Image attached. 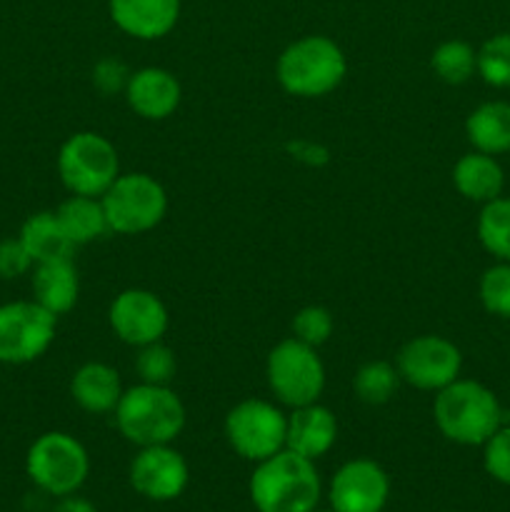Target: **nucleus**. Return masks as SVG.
Returning a JSON list of instances; mask_svg holds the SVG:
<instances>
[{
  "mask_svg": "<svg viewBox=\"0 0 510 512\" xmlns=\"http://www.w3.org/2000/svg\"><path fill=\"white\" fill-rule=\"evenodd\" d=\"M478 238L500 263H510V198L483 203L478 215Z\"/></svg>",
  "mask_w": 510,
  "mask_h": 512,
  "instance_id": "393cba45",
  "label": "nucleus"
},
{
  "mask_svg": "<svg viewBox=\"0 0 510 512\" xmlns=\"http://www.w3.org/2000/svg\"><path fill=\"white\" fill-rule=\"evenodd\" d=\"M453 185L463 198L475 200V203H490L503 193L505 175L493 155L473 150L455 163Z\"/></svg>",
  "mask_w": 510,
  "mask_h": 512,
  "instance_id": "aec40b11",
  "label": "nucleus"
},
{
  "mask_svg": "<svg viewBox=\"0 0 510 512\" xmlns=\"http://www.w3.org/2000/svg\"><path fill=\"white\" fill-rule=\"evenodd\" d=\"M483 465L488 475L498 483L510 485V425H500L488 440H485Z\"/></svg>",
  "mask_w": 510,
  "mask_h": 512,
  "instance_id": "7c9ffc66",
  "label": "nucleus"
},
{
  "mask_svg": "<svg viewBox=\"0 0 510 512\" xmlns=\"http://www.w3.org/2000/svg\"><path fill=\"white\" fill-rule=\"evenodd\" d=\"M80 278L73 258L48 260L33 268V300L55 318L70 313L78 303Z\"/></svg>",
  "mask_w": 510,
  "mask_h": 512,
  "instance_id": "6ab92c4d",
  "label": "nucleus"
},
{
  "mask_svg": "<svg viewBox=\"0 0 510 512\" xmlns=\"http://www.w3.org/2000/svg\"><path fill=\"white\" fill-rule=\"evenodd\" d=\"M113 23L138 40L165 38L180 18V0H108Z\"/></svg>",
  "mask_w": 510,
  "mask_h": 512,
  "instance_id": "dca6fc26",
  "label": "nucleus"
},
{
  "mask_svg": "<svg viewBox=\"0 0 510 512\" xmlns=\"http://www.w3.org/2000/svg\"><path fill=\"white\" fill-rule=\"evenodd\" d=\"M390 498V478L370 458L340 465L328 485V503L335 512H380Z\"/></svg>",
  "mask_w": 510,
  "mask_h": 512,
  "instance_id": "ddd939ff",
  "label": "nucleus"
},
{
  "mask_svg": "<svg viewBox=\"0 0 510 512\" xmlns=\"http://www.w3.org/2000/svg\"><path fill=\"white\" fill-rule=\"evenodd\" d=\"M133 70H128V65L120 58H100L98 63L93 65V85L103 95H115L125 93L128 88V80Z\"/></svg>",
  "mask_w": 510,
  "mask_h": 512,
  "instance_id": "2f4dec72",
  "label": "nucleus"
},
{
  "mask_svg": "<svg viewBox=\"0 0 510 512\" xmlns=\"http://www.w3.org/2000/svg\"><path fill=\"white\" fill-rule=\"evenodd\" d=\"M333 328V315L323 305H308V308L298 310L293 318V338L310 345V348H320L323 343H328Z\"/></svg>",
  "mask_w": 510,
  "mask_h": 512,
  "instance_id": "c756f323",
  "label": "nucleus"
},
{
  "mask_svg": "<svg viewBox=\"0 0 510 512\" xmlns=\"http://www.w3.org/2000/svg\"><path fill=\"white\" fill-rule=\"evenodd\" d=\"M465 135L480 153L498 155L510 150V103L490 100L478 105L465 120Z\"/></svg>",
  "mask_w": 510,
  "mask_h": 512,
  "instance_id": "4be33fe9",
  "label": "nucleus"
},
{
  "mask_svg": "<svg viewBox=\"0 0 510 512\" xmlns=\"http://www.w3.org/2000/svg\"><path fill=\"white\" fill-rule=\"evenodd\" d=\"M25 473L38 490L53 498H65L78 493L88 480V450L75 435L50 430L30 443L25 453Z\"/></svg>",
  "mask_w": 510,
  "mask_h": 512,
  "instance_id": "39448f33",
  "label": "nucleus"
},
{
  "mask_svg": "<svg viewBox=\"0 0 510 512\" xmlns=\"http://www.w3.org/2000/svg\"><path fill=\"white\" fill-rule=\"evenodd\" d=\"M400 383L403 380H400L398 368L393 363H388V360H370V363L360 365L358 373H355L353 390L360 403L385 405L398 393Z\"/></svg>",
  "mask_w": 510,
  "mask_h": 512,
  "instance_id": "b1692460",
  "label": "nucleus"
},
{
  "mask_svg": "<svg viewBox=\"0 0 510 512\" xmlns=\"http://www.w3.org/2000/svg\"><path fill=\"white\" fill-rule=\"evenodd\" d=\"M380 512H383V510H380Z\"/></svg>",
  "mask_w": 510,
  "mask_h": 512,
  "instance_id": "c9c22d12",
  "label": "nucleus"
},
{
  "mask_svg": "<svg viewBox=\"0 0 510 512\" xmlns=\"http://www.w3.org/2000/svg\"><path fill=\"white\" fill-rule=\"evenodd\" d=\"M478 75L493 88H510V33H498L480 45Z\"/></svg>",
  "mask_w": 510,
  "mask_h": 512,
  "instance_id": "bb28decb",
  "label": "nucleus"
},
{
  "mask_svg": "<svg viewBox=\"0 0 510 512\" xmlns=\"http://www.w3.org/2000/svg\"><path fill=\"white\" fill-rule=\"evenodd\" d=\"M113 413L120 435L138 448L170 445L185 428V405L170 385L125 388Z\"/></svg>",
  "mask_w": 510,
  "mask_h": 512,
  "instance_id": "f03ea898",
  "label": "nucleus"
},
{
  "mask_svg": "<svg viewBox=\"0 0 510 512\" xmlns=\"http://www.w3.org/2000/svg\"><path fill=\"white\" fill-rule=\"evenodd\" d=\"M480 303L498 318H510V263L488 268L480 278Z\"/></svg>",
  "mask_w": 510,
  "mask_h": 512,
  "instance_id": "c85d7f7f",
  "label": "nucleus"
},
{
  "mask_svg": "<svg viewBox=\"0 0 510 512\" xmlns=\"http://www.w3.org/2000/svg\"><path fill=\"white\" fill-rule=\"evenodd\" d=\"M125 100L130 110L145 120H165L178 110L183 90H180L178 78L170 70L148 65L135 73H130L128 88H125Z\"/></svg>",
  "mask_w": 510,
  "mask_h": 512,
  "instance_id": "2eb2a0df",
  "label": "nucleus"
},
{
  "mask_svg": "<svg viewBox=\"0 0 510 512\" xmlns=\"http://www.w3.org/2000/svg\"><path fill=\"white\" fill-rule=\"evenodd\" d=\"M175 368H178L175 353L163 343V340L138 348V355H135V373H138L140 383L170 385Z\"/></svg>",
  "mask_w": 510,
  "mask_h": 512,
  "instance_id": "cd10ccee",
  "label": "nucleus"
},
{
  "mask_svg": "<svg viewBox=\"0 0 510 512\" xmlns=\"http://www.w3.org/2000/svg\"><path fill=\"white\" fill-rule=\"evenodd\" d=\"M348 73L343 48L328 35H305L293 40L275 63L280 88L295 98H323L333 93Z\"/></svg>",
  "mask_w": 510,
  "mask_h": 512,
  "instance_id": "7ed1b4c3",
  "label": "nucleus"
},
{
  "mask_svg": "<svg viewBox=\"0 0 510 512\" xmlns=\"http://www.w3.org/2000/svg\"><path fill=\"white\" fill-rule=\"evenodd\" d=\"M395 368L403 383L438 393L460 378L463 355L458 345L443 335H418L400 348Z\"/></svg>",
  "mask_w": 510,
  "mask_h": 512,
  "instance_id": "9b49d317",
  "label": "nucleus"
},
{
  "mask_svg": "<svg viewBox=\"0 0 510 512\" xmlns=\"http://www.w3.org/2000/svg\"><path fill=\"white\" fill-rule=\"evenodd\" d=\"M35 268L33 258L20 243V238L0 240V280H18Z\"/></svg>",
  "mask_w": 510,
  "mask_h": 512,
  "instance_id": "473e14b6",
  "label": "nucleus"
},
{
  "mask_svg": "<svg viewBox=\"0 0 510 512\" xmlns=\"http://www.w3.org/2000/svg\"><path fill=\"white\" fill-rule=\"evenodd\" d=\"M285 435H288V415L270 400H240L225 415L228 445L250 463H260L285 450Z\"/></svg>",
  "mask_w": 510,
  "mask_h": 512,
  "instance_id": "1a4fd4ad",
  "label": "nucleus"
},
{
  "mask_svg": "<svg viewBox=\"0 0 510 512\" xmlns=\"http://www.w3.org/2000/svg\"><path fill=\"white\" fill-rule=\"evenodd\" d=\"M110 233L140 235L158 228L168 213V193L148 173H120L100 195Z\"/></svg>",
  "mask_w": 510,
  "mask_h": 512,
  "instance_id": "0eeeda50",
  "label": "nucleus"
},
{
  "mask_svg": "<svg viewBox=\"0 0 510 512\" xmlns=\"http://www.w3.org/2000/svg\"><path fill=\"white\" fill-rule=\"evenodd\" d=\"M433 420L450 443L485 445L503 425V408L483 383L458 378L435 393Z\"/></svg>",
  "mask_w": 510,
  "mask_h": 512,
  "instance_id": "20e7f679",
  "label": "nucleus"
},
{
  "mask_svg": "<svg viewBox=\"0 0 510 512\" xmlns=\"http://www.w3.org/2000/svg\"><path fill=\"white\" fill-rule=\"evenodd\" d=\"M338 440V420L333 410L320 403L300 405L288 415V435H285V448L303 455L308 460H318L330 453V448Z\"/></svg>",
  "mask_w": 510,
  "mask_h": 512,
  "instance_id": "f3484780",
  "label": "nucleus"
},
{
  "mask_svg": "<svg viewBox=\"0 0 510 512\" xmlns=\"http://www.w3.org/2000/svg\"><path fill=\"white\" fill-rule=\"evenodd\" d=\"M313 512H335V510H333V508H328V510H320V508H315Z\"/></svg>",
  "mask_w": 510,
  "mask_h": 512,
  "instance_id": "f704fd0d",
  "label": "nucleus"
},
{
  "mask_svg": "<svg viewBox=\"0 0 510 512\" xmlns=\"http://www.w3.org/2000/svg\"><path fill=\"white\" fill-rule=\"evenodd\" d=\"M248 493L258 512H313L323 483L313 460L285 448L255 463Z\"/></svg>",
  "mask_w": 510,
  "mask_h": 512,
  "instance_id": "f257e3e1",
  "label": "nucleus"
},
{
  "mask_svg": "<svg viewBox=\"0 0 510 512\" xmlns=\"http://www.w3.org/2000/svg\"><path fill=\"white\" fill-rule=\"evenodd\" d=\"M128 478L135 493L143 495L145 500L168 503L185 493L190 470L173 445H148V448H140L133 458Z\"/></svg>",
  "mask_w": 510,
  "mask_h": 512,
  "instance_id": "4468645a",
  "label": "nucleus"
},
{
  "mask_svg": "<svg viewBox=\"0 0 510 512\" xmlns=\"http://www.w3.org/2000/svg\"><path fill=\"white\" fill-rule=\"evenodd\" d=\"M123 390L118 370L100 360L83 363L70 378V395L75 405L90 415L113 413Z\"/></svg>",
  "mask_w": 510,
  "mask_h": 512,
  "instance_id": "a211bd4d",
  "label": "nucleus"
},
{
  "mask_svg": "<svg viewBox=\"0 0 510 512\" xmlns=\"http://www.w3.org/2000/svg\"><path fill=\"white\" fill-rule=\"evenodd\" d=\"M430 65L443 83L463 85L478 73V50L465 40H445L433 50Z\"/></svg>",
  "mask_w": 510,
  "mask_h": 512,
  "instance_id": "a878e982",
  "label": "nucleus"
},
{
  "mask_svg": "<svg viewBox=\"0 0 510 512\" xmlns=\"http://www.w3.org/2000/svg\"><path fill=\"white\" fill-rule=\"evenodd\" d=\"M108 320L115 338L133 348L163 340L170 325V315L163 300L153 290L145 288H128L115 295L108 310Z\"/></svg>",
  "mask_w": 510,
  "mask_h": 512,
  "instance_id": "f8f14e48",
  "label": "nucleus"
},
{
  "mask_svg": "<svg viewBox=\"0 0 510 512\" xmlns=\"http://www.w3.org/2000/svg\"><path fill=\"white\" fill-rule=\"evenodd\" d=\"M60 225H63L65 235H68L70 243L78 248V245H88L93 240L103 238L105 233H110L108 218H105L103 200L90 198V195H70L55 210Z\"/></svg>",
  "mask_w": 510,
  "mask_h": 512,
  "instance_id": "5701e85b",
  "label": "nucleus"
},
{
  "mask_svg": "<svg viewBox=\"0 0 510 512\" xmlns=\"http://www.w3.org/2000/svg\"><path fill=\"white\" fill-rule=\"evenodd\" d=\"M265 380L275 400L288 408L318 403L325 390V365L318 348L298 338L280 340L265 360Z\"/></svg>",
  "mask_w": 510,
  "mask_h": 512,
  "instance_id": "6e6552de",
  "label": "nucleus"
},
{
  "mask_svg": "<svg viewBox=\"0 0 510 512\" xmlns=\"http://www.w3.org/2000/svg\"><path fill=\"white\" fill-rule=\"evenodd\" d=\"M53 512H98V508L88 498H80L78 493H73L58 498V505H55Z\"/></svg>",
  "mask_w": 510,
  "mask_h": 512,
  "instance_id": "72a5a7b5",
  "label": "nucleus"
},
{
  "mask_svg": "<svg viewBox=\"0 0 510 512\" xmlns=\"http://www.w3.org/2000/svg\"><path fill=\"white\" fill-rule=\"evenodd\" d=\"M58 318L35 300L0 305V363L28 365L50 350Z\"/></svg>",
  "mask_w": 510,
  "mask_h": 512,
  "instance_id": "9d476101",
  "label": "nucleus"
},
{
  "mask_svg": "<svg viewBox=\"0 0 510 512\" xmlns=\"http://www.w3.org/2000/svg\"><path fill=\"white\" fill-rule=\"evenodd\" d=\"M55 168L70 195L100 198L120 175V158L105 135L80 130L60 145Z\"/></svg>",
  "mask_w": 510,
  "mask_h": 512,
  "instance_id": "423d86ee",
  "label": "nucleus"
},
{
  "mask_svg": "<svg viewBox=\"0 0 510 512\" xmlns=\"http://www.w3.org/2000/svg\"><path fill=\"white\" fill-rule=\"evenodd\" d=\"M18 238L25 245V250H28L35 265L48 263V260L73 258L75 245L65 235L55 210H40V213H33L30 218H25V223L20 225Z\"/></svg>",
  "mask_w": 510,
  "mask_h": 512,
  "instance_id": "412c9836",
  "label": "nucleus"
}]
</instances>
